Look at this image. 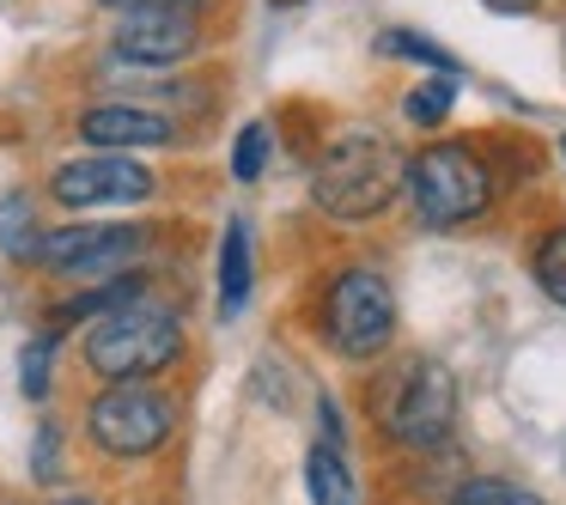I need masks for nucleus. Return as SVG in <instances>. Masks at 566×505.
Masks as SVG:
<instances>
[{
	"label": "nucleus",
	"mask_w": 566,
	"mask_h": 505,
	"mask_svg": "<svg viewBox=\"0 0 566 505\" xmlns=\"http://www.w3.org/2000/svg\"><path fill=\"white\" fill-rule=\"evenodd\" d=\"M55 505H98V499H80V493H74V499H55Z\"/></svg>",
	"instance_id": "obj_24"
},
{
	"label": "nucleus",
	"mask_w": 566,
	"mask_h": 505,
	"mask_svg": "<svg viewBox=\"0 0 566 505\" xmlns=\"http://www.w3.org/2000/svg\"><path fill=\"white\" fill-rule=\"evenodd\" d=\"M451 98H457V80H451V74H439V80H427V86L408 92L402 116H408L415 128H439L444 116H451Z\"/></svg>",
	"instance_id": "obj_17"
},
{
	"label": "nucleus",
	"mask_w": 566,
	"mask_h": 505,
	"mask_svg": "<svg viewBox=\"0 0 566 505\" xmlns=\"http://www.w3.org/2000/svg\"><path fill=\"white\" fill-rule=\"evenodd\" d=\"M111 13H140V7H196V0H104Z\"/></svg>",
	"instance_id": "obj_22"
},
{
	"label": "nucleus",
	"mask_w": 566,
	"mask_h": 505,
	"mask_svg": "<svg viewBox=\"0 0 566 505\" xmlns=\"http://www.w3.org/2000/svg\"><path fill=\"white\" fill-rule=\"evenodd\" d=\"M38 244H43V232H38L31 201L25 196H7V201H0V250H7L13 262H38Z\"/></svg>",
	"instance_id": "obj_13"
},
{
	"label": "nucleus",
	"mask_w": 566,
	"mask_h": 505,
	"mask_svg": "<svg viewBox=\"0 0 566 505\" xmlns=\"http://www.w3.org/2000/svg\"><path fill=\"white\" fill-rule=\"evenodd\" d=\"M171 116L140 111V104H92L80 116V140H92L98 152H128V147H171Z\"/></svg>",
	"instance_id": "obj_10"
},
{
	"label": "nucleus",
	"mask_w": 566,
	"mask_h": 505,
	"mask_svg": "<svg viewBox=\"0 0 566 505\" xmlns=\"http://www.w3.org/2000/svg\"><path fill=\"white\" fill-rule=\"evenodd\" d=\"M171 427H177L171 396L147 390L140 378L111 383V390L86 408L92 444H98V451H111V456H153L165 439H171Z\"/></svg>",
	"instance_id": "obj_6"
},
{
	"label": "nucleus",
	"mask_w": 566,
	"mask_h": 505,
	"mask_svg": "<svg viewBox=\"0 0 566 505\" xmlns=\"http://www.w3.org/2000/svg\"><path fill=\"white\" fill-rule=\"evenodd\" d=\"M269 152H274L269 123H244L238 128V147H232V177L238 183H256V177L269 171Z\"/></svg>",
	"instance_id": "obj_18"
},
{
	"label": "nucleus",
	"mask_w": 566,
	"mask_h": 505,
	"mask_svg": "<svg viewBox=\"0 0 566 505\" xmlns=\"http://www.w3.org/2000/svg\"><path fill=\"white\" fill-rule=\"evenodd\" d=\"M451 505H548V499H536L530 487L500 481V475H469L463 487L451 493Z\"/></svg>",
	"instance_id": "obj_16"
},
{
	"label": "nucleus",
	"mask_w": 566,
	"mask_h": 505,
	"mask_svg": "<svg viewBox=\"0 0 566 505\" xmlns=\"http://www.w3.org/2000/svg\"><path fill=\"white\" fill-rule=\"evenodd\" d=\"M402 189L415 201V220L432 232H451L469 225L493 208V171L475 147H457V140H432L415 159H402Z\"/></svg>",
	"instance_id": "obj_2"
},
{
	"label": "nucleus",
	"mask_w": 566,
	"mask_h": 505,
	"mask_svg": "<svg viewBox=\"0 0 566 505\" xmlns=\"http://www.w3.org/2000/svg\"><path fill=\"white\" fill-rule=\"evenodd\" d=\"M560 152H566V140H560Z\"/></svg>",
	"instance_id": "obj_25"
},
{
	"label": "nucleus",
	"mask_w": 566,
	"mask_h": 505,
	"mask_svg": "<svg viewBox=\"0 0 566 505\" xmlns=\"http://www.w3.org/2000/svg\"><path fill=\"white\" fill-rule=\"evenodd\" d=\"M50 196L62 201V208H128V201L153 196V171L135 165L128 152H92V159L55 165Z\"/></svg>",
	"instance_id": "obj_8"
},
{
	"label": "nucleus",
	"mask_w": 566,
	"mask_h": 505,
	"mask_svg": "<svg viewBox=\"0 0 566 505\" xmlns=\"http://www.w3.org/2000/svg\"><path fill=\"white\" fill-rule=\"evenodd\" d=\"M378 50H384V55H408V62H427V67H439V74H451V80H457V55H451V50H439L432 38H415V31H384Z\"/></svg>",
	"instance_id": "obj_19"
},
{
	"label": "nucleus",
	"mask_w": 566,
	"mask_h": 505,
	"mask_svg": "<svg viewBox=\"0 0 566 505\" xmlns=\"http://www.w3.org/2000/svg\"><path fill=\"white\" fill-rule=\"evenodd\" d=\"M196 43H201L196 7H140V13H123V25H116V55L140 67H171Z\"/></svg>",
	"instance_id": "obj_9"
},
{
	"label": "nucleus",
	"mask_w": 566,
	"mask_h": 505,
	"mask_svg": "<svg viewBox=\"0 0 566 505\" xmlns=\"http://www.w3.org/2000/svg\"><path fill=\"white\" fill-rule=\"evenodd\" d=\"M378 432L402 451H439L457 432V378L439 359H402L396 371H384L378 396H371Z\"/></svg>",
	"instance_id": "obj_3"
},
{
	"label": "nucleus",
	"mask_w": 566,
	"mask_h": 505,
	"mask_svg": "<svg viewBox=\"0 0 566 505\" xmlns=\"http://www.w3.org/2000/svg\"><path fill=\"white\" fill-rule=\"evenodd\" d=\"M311 196L329 220H371L402 196V152L371 128H342L311 171Z\"/></svg>",
	"instance_id": "obj_1"
},
{
	"label": "nucleus",
	"mask_w": 566,
	"mask_h": 505,
	"mask_svg": "<svg viewBox=\"0 0 566 505\" xmlns=\"http://www.w3.org/2000/svg\"><path fill=\"white\" fill-rule=\"evenodd\" d=\"M305 487H311V499H317V505H354V499H359L342 439H317V444H311V456H305Z\"/></svg>",
	"instance_id": "obj_11"
},
{
	"label": "nucleus",
	"mask_w": 566,
	"mask_h": 505,
	"mask_svg": "<svg viewBox=\"0 0 566 505\" xmlns=\"http://www.w3.org/2000/svg\"><path fill=\"white\" fill-rule=\"evenodd\" d=\"M177 354H184V323H177L171 305H147V298H128V305L104 311L86 335V366L98 371L104 383L153 378V371H165Z\"/></svg>",
	"instance_id": "obj_4"
},
{
	"label": "nucleus",
	"mask_w": 566,
	"mask_h": 505,
	"mask_svg": "<svg viewBox=\"0 0 566 505\" xmlns=\"http://www.w3.org/2000/svg\"><path fill=\"white\" fill-rule=\"evenodd\" d=\"M481 7H493V13H536L542 0H481Z\"/></svg>",
	"instance_id": "obj_23"
},
{
	"label": "nucleus",
	"mask_w": 566,
	"mask_h": 505,
	"mask_svg": "<svg viewBox=\"0 0 566 505\" xmlns=\"http://www.w3.org/2000/svg\"><path fill=\"white\" fill-rule=\"evenodd\" d=\"M147 293V281L140 274H116L111 286H98V293H80V298H67L62 311H55V323H80V317H104V311H116V305H128V298H140Z\"/></svg>",
	"instance_id": "obj_14"
},
{
	"label": "nucleus",
	"mask_w": 566,
	"mask_h": 505,
	"mask_svg": "<svg viewBox=\"0 0 566 505\" xmlns=\"http://www.w3.org/2000/svg\"><path fill=\"white\" fill-rule=\"evenodd\" d=\"M323 341L342 359H359V366L396 341V293L378 269L354 262L329 281V293H323Z\"/></svg>",
	"instance_id": "obj_5"
},
{
	"label": "nucleus",
	"mask_w": 566,
	"mask_h": 505,
	"mask_svg": "<svg viewBox=\"0 0 566 505\" xmlns=\"http://www.w3.org/2000/svg\"><path fill=\"white\" fill-rule=\"evenodd\" d=\"M530 274H536V286L566 311V225H554V232L536 244V256H530Z\"/></svg>",
	"instance_id": "obj_15"
},
{
	"label": "nucleus",
	"mask_w": 566,
	"mask_h": 505,
	"mask_svg": "<svg viewBox=\"0 0 566 505\" xmlns=\"http://www.w3.org/2000/svg\"><path fill=\"white\" fill-rule=\"evenodd\" d=\"M250 298V225L226 220V244H220V311L238 317Z\"/></svg>",
	"instance_id": "obj_12"
},
{
	"label": "nucleus",
	"mask_w": 566,
	"mask_h": 505,
	"mask_svg": "<svg viewBox=\"0 0 566 505\" xmlns=\"http://www.w3.org/2000/svg\"><path fill=\"white\" fill-rule=\"evenodd\" d=\"M31 475H38V481L62 475V427H55V420H43V427H38V444H31Z\"/></svg>",
	"instance_id": "obj_21"
},
{
	"label": "nucleus",
	"mask_w": 566,
	"mask_h": 505,
	"mask_svg": "<svg viewBox=\"0 0 566 505\" xmlns=\"http://www.w3.org/2000/svg\"><path fill=\"white\" fill-rule=\"evenodd\" d=\"M140 250H147L140 225H62L38 244V262L67 281H104V274H123Z\"/></svg>",
	"instance_id": "obj_7"
},
{
	"label": "nucleus",
	"mask_w": 566,
	"mask_h": 505,
	"mask_svg": "<svg viewBox=\"0 0 566 505\" xmlns=\"http://www.w3.org/2000/svg\"><path fill=\"white\" fill-rule=\"evenodd\" d=\"M50 359H55V341H50V335H43V341H31L25 359H19V383H25L31 402H43V396H50Z\"/></svg>",
	"instance_id": "obj_20"
}]
</instances>
